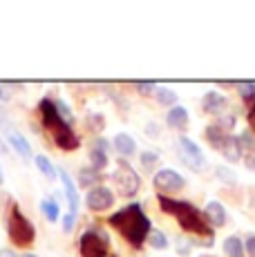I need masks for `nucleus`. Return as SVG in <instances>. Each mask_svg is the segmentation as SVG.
Here are the masks:
<instances>
[{
	"label": "nucleus",
	"mask_w": 255,
	"mask_h": 257,
	"mask_svg": "<svg viewBox=\"0 0 255 257\" xmlns=\"http://www.w3.org/2000/svg\"><path fill=\"white\" fill-rule=\"evenodd\" d=\"M3 181H5V179H3V170H0V184H3Z\"/></svg>",
	"instance_id": "a19ab883"
},
{
	"label": "nucleus",
	"mask_w": 255,
	"mask_h": 257,
	"mask_svg": "<svg viewBox=\"0 0 255 257\" xmlns=\"http://www.w3.org/2000/svg\"><path fill=\"white\" fill-rule=\"evenodd\" d=\"M96 181H101L99 170H94V168H81V172H78V184H81L83 188L94 186Z\"/></svg>",
	"instance_id": "6ab92c4d"
},
{
	"label": "nucleus",
	"mask_w": 255,
	"mask_h": 257,
	"mask_svg": "<svg viewBox=\"0 0 255 257\" xmlns=\"http://www.w3.org/2000/svg\"><path fill=\"white\" fill-rule=\"evenodd\" d=\"M190 246H193V241H190V239H184V237H179V239H177L179 255H188L190 253Z\"/></svg>",
	"instance_id": "473e14b6"
},
{
	"label": "nucleus",
	"mask_w": 255,
	"mask_h": 257,
	"mask_svg": "<svg viewBox=\"0 0 255 257\" xmlns=\"http://www.w3.org/2000/svg\"><path fill=\"white\" fill-rule=\"evenodd\" d=\"M179 157L184 159V164L195 172H202L206 168V157L199 150V146L195 141H190L188 137H179Z\"/></svg>",
	"instance_id": "0eeeda50"
},
{
	"label": "nucleus",
	"mask_w": 255,
	"mask_h": 257,
	"mask_svg": "<svg viewBox=\"0 0 255 257\" xmlns=\"http://www.w3.org/2000/svg\"><path fill=\"white\" fill-rule=\"evenodd\" d=\"M202 107L208 114H219V112H224V107H226V96L219 92H206L202 98Z\"/></svg>",
	"instance_id": "9d476101"
},
{
	"label": "nucleus",
	"mask_w": 255,
	"mask_h": 257,
	"mask_svg": "<svg viewBox=\"0 0 255 257\" xmlns=\"http://www.w3.org/2000/svg\"><path fill=\"white\" fill-rule=\"evenodd\" d=\"M166 123H168L170 127H177V130H181V127H186V123H188V110L181 105H175L168 110V114H166Z\"/></svg>",
	"instance_id": "2eb2a0df"
},
{
	"label": "nucleus",
	"mask_w": 255,
	"mask_h": 257,
	"mask_svg": "<svg viewBox=\"0 0 255 257\" xmlns=\"http://www.w3.org/2000/svg\"><path fill=\"white\" fill-rule=\"evenodd\" d=\"M74 224H76V212H67V215L63 217V230L70 233V230L74 228Z\"/></svg>",
	"instance_id": "c756f323"
},
{
	"label": "nucleus",
	"mask_w": 255,
	"mask_h": 257,
	"mask_svg": "<svg viewBox=\"0 0 255 257\" xmlns=\"http://www.w3.org/2000/svg\"><path fill=\"white\" fill-rule=\"evenodd\" d=\"M244 164H246V168H248V170H251V172H255V150L248 152V155H246V159H244Z\"/></svg>",
	"instance_id": "72a5a7b5"
},
{
	"label": "nucleus",
	"mask_w": 255,
	"mask_h": 257,
	"mask_svg": "<svg viewBox=\"0 0 255 257\" xmlns=\"http://www.w3.org/2000/svg\"><path fill=\"white\" fill-rule=\"evenodd\" d=\"M112 257H116V255H112Z\"/></svg>",
	"instance_id": "a18cd8bd"
},
{
	"label": "nucleus",
	"mask_w": 255,
	"mask_h": 257,
	"mask_svg": "<svg viewBox=\"0 0 255 257\" xmlns=\"http://www.w3.org/2000/svg\"><path fill=\"white\" fill-rule=\"evenodd\" d=\"M146 132H148V135H157V125H155V123H150V125H148V130H146Z\"/></svg>",
	"instance_id": "58836bf2"
},
{
	"label": "nucleus",
	"mask_w": 255,
	"mask_h": 257,
	"mask_svg": "<svg viewBox=\"0 0 255 257\" xmlns=\"http://www.w3.org/2000/svg\"><path fill=\"white\" fill-rule=\"evenodd\" d=\"M38 110H41V116H43V123H45V127L52 132L54 143H56L61 150L70 152V150H76V148L81 146L78 137L72 132L70 123H65L61 116H58L56 105H54L50 98H43V101L38 103Z\"/></svg>",
	"instance_id": "7ed1b4c3"
},
{
	"label": "nucleus",
	"mask_w": 255,
	"mask_h": 257,
	"mask_svg": "<svg viewBox=\"0 0 255 257\" xmlns=\"http://www.w3.org/2000/svg\"><path fill=\"white\" fill-rule=\"evenodd\" d=\"M204 217L208 224L224 226L226 224V208H224L219 201H208V206H206V210H204Z\"/></svg>",
	"instance_id": "9b49d317"
},
{
	"label": "nucleus",
	"mask_w": 255,
	"mask_h": 257,
	"mask_svg": "<svg viewBox=\"0 0 255 257\" xmlns=\"http://www.w3.org/2000/svg\"><path fill=\"white\" fill-rule=\"evenodd\" d=\"M107 221H110V226H114L132 246H141L148 239L150 230H153L150 228V219L146 217V212L141 210L139 204H132L123 210L114 212Z\"/></svg>",
	"instance_id": "f257e3e1"
},
{
	"label": "nucleus",
	"mask_w": 255,
	"mask_h": 257,
	"mask_svg": "<svg viewBox=\"0 0 255 257\" xmlns=\"http://www.w3.org/2000/svg\"><path fill=\"white\" fill-rule=\"evenodd\" d=\"M0 152H7V146H5L3 141H0Z\"/></svg>",
	"instance_id": "ea45409f"
},
{
	"label": "nucleus",
	"mask_w": 255,
	"mask_h": 257,
	"mask_svg": "<svg viewBox=\"0 0 255 257\" xmlns=\"http://www.w3.org/2000/svg\"><path fill=\"white\" fill-rule=\"evenodd\" d=\"M159 206L164 212H170V215L177 217L179 226L188 233H195V235H202L206 237L208 241H213V228L208 226L206 217L195 208L193 204L188 201H177V199H170L166 195H159Z\"/></svg>",
	"instance_id": "f03ea898"
},
{
	"label": "nucleus",
	"mask_w": 255,
	"mask_h": 257,
	"mask_svg": "<svg viewBox=\"0 0 255 257\" xmlns=\"http://www.w3.org/2000/svg\"><path fill=\"white\" fill-rule=\"evenodd\" d=\"M224 250H226L228 257H242L244 255V244L239 237H228L226 241H224Z\"/></svg>",
	"instance_id": "aec40b11"
},
{
	"label": "nucleus",
	"mask_w": 255,
	"mask_h": 257,
	"mask_svg": "<svg viewBox=\"0 0 255 257\" xmlns=\"http://www.w3.org/2000/svg\"><path fill=\"white\" fill-rule=\"evenodd\" d=\"M9 98H12V90L5 83H0V101H9Z\"/></svg>",
	"instance_id": "f704fd0d"
},
{
	"label": "nucleus",
	"mask_w": 255,
	"mask_h": 257,
	"mask_svg": "<svg viewBox=\"0 0 255 257\" xmlns=\"http://www.w3.org/2000/svg\"><path fill=\"white\" fill-rule=\"evenodd\" d=\"M202 257H215V255H202Z\"/></svg>",
	"instance_id": "c03bdc74"
},
{
	"label": "nucleus",
	"mask_w": 255,
	"mask_h": 257,
	"mask_svg": "<svg viewBox=\"0 0 255 257\" xmlns=\"http://www.w3.org/2000/svg\"><path fill=\"white\" fill-rule=\"evenodd\" d=\"M135 87H137V90H139L141 94H150V92H155V90H157L155 83H146V81H137V83H135Z\"/></svg>",
	"instance_id": "2f4dec72"
},
{
	"label": "nucleus",
	"mask_w": 255,
	"mask_h": 257,
	"mask_svg": "<svg viewBox=\"0 0 255 257\" xmlns=\"http://www.w3.org/2000/svg\"><path fill=\"white\" fill-rule=\"evenodd\" d=\"M7 230H9V239H12L16 246H21V248L29 246L34 241V237H36V228H34L32 221H29L18 208H14L12 215H9Z\"/></svg>",
	"instance_id": "20e7f679"
},
{
	"label": "nucleus",
	"mask_w": 255,
	"mask_h": 257,
	"mask_svg": "<svg viewBox=\"0 0 255 257\" xmlns=\"http://www.w3.org/2000/svg\"><path fill=\"white\" fill-rule=\"evenodd\" d=\"M219 150H222V155L226 157L228 161H233V164H235V161H239V159H242V148H239L237 137H233V135H230L228 139L224 141V146L219 148Z\"/></svg>",
	"instance_id": "dca6fc26"
},
{
	"label": "nucleus",
	"mask_w": 255,
	"mask_h": 257,
	"mask_svg": "<svg viewBox=\"0 0 255 257\" xmlns=\"http://www.w3.org/2000/svg\"><path fill=\"white\" fill-rule=\"evenodd\" d=\"M217 177L224 181V184H228V186H233L235 181H237V179H235V172H230L228 168H224V166L217 168Z\"/></svg>",
	"instance_id": "bb28decb"
},
{
	"label": "nucleus",
	"mask_w": 255,
	"mask_h": 257,
	"mask_svg": "<svg viewBox=\"0 0 255 257\" xmlns=\"http://www.w3.org/2000/svg\"><path fill=\"white\" fill-rule=\"evenodd\" d=\"M237 92H239V96H242L244 101H253L255 98V83H251V81L237 83Z\"/></svg>",
	"instance_id": "393cba45"
},
{
	"label": "nucleus",
	"mask_w": 255,
	"mask_h": 257,
	"mask_svg": "<svg viewBox=\"0 0 255 257\" xmlns=\"http://www.w3.org/2000/svg\"><path fill=\"white\" fill-rule=\"evenodd\" d=\"M157 161H159L157 152H141V164H144V168H153Z\"/></svg>",
	"instance_id": "cd10ccee"
},
{
	"label": "nucleus",
	"mask_w": 255,
	"mask_h": 257,
	"mask_svg": "<svg viewBox=\"0 0 255 257\" xmlns=\"http://www.w3.org/2000/svg\"><path fill=\"white\" fill-rule=\"evenodd\" d=\"M7 139H9V146L23 157V159H32V148H29L27 139L21 135L18 130H7Z\"/></svg>",
	"instance_id": "f8f14e48"
},
{
	"label": "nucleus",
	"mask_w": 255,
	"mask_h": 257,
	"mask_svg": "<svg viewBox=\"0 0 255 257\" xmlns=\"http://www.w3.org/2000/svg\"><path fill=\"white\" fill-rule=\"evenodd\" d=\"M253 121H255V107H253Z\"/></svg>",
	"instance_id": "37998d69"
},
{
	"label": "nucleus",
	"mask_w": 255,
	"mask_h": 257,
	"mask_svg": "<svg viewBox=\"0 0 255 257\" xmlns=\"http://www.w3.org/2000/svg\"><path fill=\"white\" fill-rule=\"evenodd\" d=\"M54 105H56V112H58V116H61L63 121H65V123H70V125H72V121H74V114H72V110H70V107H67V103H63V101H56V103H54Z\"/></svg>",
	"instance_id": "a878e982"
},
{
	"label": "nucleus",
	"mask_w": 255,
	"mask_h": 257,
	"mask_svg": "<svg viewBox=\"0 0 255 257\" xmlns=\"http://www.w3.org/2000/svg\"><path fill=\"white\" fill-rule=\"evenodd\" d=\"M23 257H36V255H32V253H27V255H23Z\"/></svg>",
	"instance_id": "79ce46f5"
},
{
	"label": "nucleus",
	"mask_w": 255,
	"mask_h": 257,
	"mask_svg": "<svg viewBox=\"0 0 255 257\" xmlns=\"http://www.w3.org/2000/svg\"><path fill=\"white\" fill-rule=\"evenodd\" d=\"M148 241H150V246H153V248H159V250H164L166 246H168V239H166V235L161 233V230H150Z\"/></svg>",
	"instance_id": "b1692460"
},
{
	"label": "nucleus",
	"mask_w": 255,
	"mask_h": 257,
	"mask_svg": "<svg viewBox=\"0 0 255 257\" xmlns=\"http://www.w3.org/2000/svg\"><path fill=\"white\" fill-rule=\"evenodd\" d=\"M90 161H92V168H94V170H101V168L107 166V152H103V150H99V148L92 146Z\"/></svg>",
	"instance_id": "4be33fe9"
},
{
	"label": "nucleus",
	"mask_w": 255,
	"mask_h": 257,
	"mask_svg": "<svg viewBox=\"0 0 255 257\" xmlns=\"http://www.w3.org/2000/svg\"><path fill=\"white\" fill-rule=\"evenodd\" d=\"M58 177H61V181H63V188H65V197H67V204H70V210L72 212H76L78 208V192H76V186H74V181L70 179V175H67L65 170H58Z\"/></svg>",
	"instance_id": "ddd939ff"
},
{
	"label": "nucleus",
	"mask_w": 255,
	"mask_h": 257,
	"mask_svg": "<svg viewBox=\"0 0 255 257\" xmlns=\"http://www.w3.org/2000/svg\"><path fill=\"white\" fill-rule=\"evenodd\" d=\"M107 235H103L101 230H85L81 235V257H105L107 255Z\"/></svg>",
	"instance_id": "39448f33"
},
{
	"label": "nucleus",
	"mask_w": 255,
	"mask_h": 257,
	"mask_svg": "<svg viewBox=\"0 0 255 257\" xmlns=\"http://www.w3.org/2000/svg\"><path fill=\"white\" fill-rule=\"evenodd\" d=\"M228 137L230 135L224 130L222 125H208V127H206V139L210 141V146H213V148H217V150L224 146V141H226Z\"/></svg>",
	"instance_id": "f3484780"
},
{
	"label": "nucleus",
	"mask_w": 255,
	"mask_h": 257,
	"mask_svg": "<svg viewBox=\"0 0 255 257\" xmlns=\"http://www.w3.org/2000/svg\"><path fill=\"white\" fill-rule=\"evenodd\" d=\"M112 146H114V150L119 152L121 157H130V155H135V150H137L135 139H132L130 135H125V132L116 135V137H114V141H112Z\"/></svg>",
	"instance_id": "4468645a"
},
{
	"label": "nucleus",
	"mask_w": 255,
	"mask_h": 257,
	"mask_svg": "<svg viewBox=\"0 0 255 257\" xmlns=\"http://www.w3.org/2000/svg\"><path fill=\"white\" fill-rule=\"evenodd\" d=\"M246 253L251 255V257H255V235H251L246 239Z\"/></svg>",
	"instance_id": "e433bc0d"
},
{
	"label": "nucleus",
	"mask_w": 255,
	"mask_h": 257,
	"mask_svg": "<svg viewBox=\"0 0 255 257\" xmlns=\"http://www.w3.org/2000/svg\"><path fill=\"white\" fill-rule=\"evenodd\" d=\"M94 148H99V150H103V152H107L110 150V143H107V139H94Z\"/></svg>",
	"instance_id": "c9c22d12"
},
{
	"label": "nucleus",
	"mask_w": 255,
	"mask_h": 257,
	"mask_svg": "<svg viewBox=\"0 0 255 257\" xmlns=\"http://www.w3.org/2000/svg\"><path fill=\"white\" fill-rule=\"evenodd\" d=\"M41 210H43V215H45L50 221H58V219H61V210H58V204L54 199H45V201H43Z\"/></svg>",
	"instance_id": "412c9836"
},
{
	"label": "nucleus",
	"mask_w": 255,
	"mask_h": 257,
	"mask_svg": "<svg viewBox=\"0 0 255 257\" xmlns=\"http://www.w3.org/2000/svg\"><path fill=\"white\" fill-rule=\"evenodd\" d=\"M114 184H116V190H119L123 197H135L137 190H139V186H141V181H139V175L121 159L119 168L114 170Z\"/></svg>",
	"instance_id": "423d86ee"
},
{
	"label": "nucleus",
	"mask_w": 255,
	"mask_h": 257,
	"mask_svg": "<svg viewBox=\"0 0 255 257\" xmlns=\"http://www.w3.org/2000/svg\"><path fill=\"white\" fill-rule=\"evenodd\" d=\"M155 186L164 192H177L186 186V179L175 170H159L155 175Z\"/></svg>",
	"instance_id": "1a4fd4ad"
},
{
	"label": "nucleus",
	"mask_w": 255,
	"mask_h": 257,
	"mask_svg": "<svg viewBox=\"0 0 255 257\" xmlns=\"http://www.w3.org/2000/svg\"><path fill=\"white\" fill-rule=\"evenodd\" d=\"M85 204H87V208L90 210L101 212V210L110 208V206L114 204V192H112L110 188H105V186H96V188H92V190L87 192Z\"/></svg>",
	"instance_id": "6e6552de"
},
{
	"label": "nucleus",
	"mask_w": 255,
	"mask_h": 257,
	"mask_svg": "<svg viewBox=\"0 0 255 257\" xmlns=\"http://www.w3.org/2000/svg\"><path fill=\"white\" fill-rule=\"evenodd\" d=\"M34 161H36L38 170H41L43 175H45L50 181H54V179H56V177H58V170H56V168H54V164H52L50 159H47L45 155H36V157H34Z\"/></svg>",
	"instance_id": "a211bd4d"
},
{
	"label": "nucleus",
	"mask_w": 255,
	"mask_h": 257,
	"mask_svg": "<svg viewBox=\"0 0 255 257\" xmlns=\"http://www.w3.org/2000/svg\"><path fill=\"white\" fill-rule=\"evenodd\" d=\"M237 141H239V148H248V150H251V148L255 146V141H253V135H251V132H242V135L237 137Z\"/></svg>",
	"instance_id": "c85d7f7f"
},
{
	"label": "nucleus",
	"mask_w": 255,
	"mask_h": 257,
	"mask_svg": "<svg viewBox=\"0 0 255 257\" xmlns=\"http://www.w3.org/2000/svg\"><path fill=\"white\" fill-rule=\"evenodd\" d=\"M87 121L92 123V130H94V132H99V130L105 127V121H103L101 114H90V116H87Z\"/></svg>",
	"instance_id": "7c9ffc66"
},
{
	"label": "nucleus",
	"mask_w": 255,
	"mask_h": 257,
	"mask_svg": "<svg viewBox=\"0 0 255 257\" xmlns=\"http://www.w3.org/2000/svg\"><path fill=\"white\" fill-rule=\"evenodd\" d=\"M155 94H157V101H159L161 105H175V103H177V94L173 90H168V87H157Z\"/></svg>",
	"instance_id": "5701e85b"
},
{
	"label": "nucleus",
	"mask_w": 255,
	"mask_h": 257,
	"mask_svg": "<svg viewBox=\"0 0 255 257\" xmlns=\"http://www.w3.org/2000/svg\"><path fill=\"white\" fill-rule=\"evenodd\" d=\"M0 257H16V253H14V250H9V248H3V250H0Z\"/></svg>",
	"instance_id": "4c0bfd02"
}]
</instances>
